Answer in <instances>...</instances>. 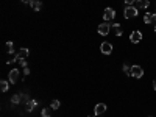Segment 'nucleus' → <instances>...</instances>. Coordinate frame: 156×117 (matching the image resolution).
Listing matches in <instances>:
<instances>
[{
  "mask_svg": "<svg viewBox=\"0 0 156 117\" xmlns=\"http://www.w3.org/2000/svg\"><path fill=\"white\" fill-rule=\"evenodd\" d=\"M100 50H102V53H105V55H109V53L112 52V44H109V42H103V44L100 45Z\"/></svg>",
  "mask_w": 156,
  "mask_h": 117,
  "instance_id": "6e6552de",
  "label": "nucleus"
},
{
  "mask_svg": "<svg viewBox=\"0 0 156 117\" xmlns=\"http://www.w3.org/2000/svg\"><path fill=\"white\" fill-rule=\"evenodd\" d=\"M24 75H30V69L28 67H24Z\"/></svg>",
  "mask_w": 156,
  "mask_h": 117,
  "instance_id": "5701e85b",
  "label": "nucleus"
},
{
  "mask_svg": "<svg viewBox=\"0 0 156 117\" xmlns=\"http://www.w3.org/2000/svg\"><path fill=\"white\" fill-rule=\"evenodd\" d=\"M105 111H106V105H105V103H98V105H95V108H94L95 114H103Z\"/></svg>",
  "mask_w": 156,
  "mask_h": 117,
  "instance_id": "9d476101",
  "label": "nucleus"
},
{
  "mask_svg": "<svg viewBox=\"0 0 156 117\" xmlns=\"http://www.w3.org/2000/svg\"><path fill=\"white\" fill-rule=\"evenodd\" d=\"M6 52H8V53H13V52H14V45H13L11 41L6 42Z\"/></svg>",
  "mask_w": 156,
  "mask_h": 117,
  "instance_id": "a211bd4d",
  "label": "nucleus"
},
{
  "mask_svg": "<svg viewBox=\"0 0 156 117\" xmlns=\"http://www.w3.org/2000/svg\"><path fill=\"white\" fill-rule=\"evenodd\" d=\"M19 64H21L22 67H27V61H25V59H21V61H19Z\"/></svg>",
  "mask_w": 156,
  "mask_h": 117,
  "instance_id": "4be33fe9",
  "label": "nucleus"
},
{
  "mask_svg": "<svg viewBox=\"0 0 156 117\" xmlns=\"http://www.w3.org/2000/svg\"><path fill=\"white\" fill-rule=\"evenodd\" d=\"M19 76H21V72H19L17 69H13L11 72H9V83H11V84L17 83L19 81Z\"/></svg>",
  "mask_w": 156,
  "mask_h": 117,
  "instance_id": "7ed1b4c3",
  "label": "nucleus"
},
{
  "mask_svg": "<svg viewBox=\"0 0 156 117\" xmlns=\"http://www.w3.org/2000/svg\"><path fill=\"white\" fill-rule=\"evenodd\" d=\"M125 5L127 6H134V0H125Z\"/></svg>",
  "mask_w": 156,
  "mask_h": 117,
  "instance_id": "412c9836",
  "label": "nucleus"
},
{
  "mask_svg": "<svg viewBox=\"0 0 156 117\" xmlns=\"http://www.w3.org/2000/svg\"><path fill=\"white\" fill-rule=\"evenodd\" d=\"M150 2L148 0H136V8L137 9H147Z\"/></svg>",
  "mask_w": 156,
  "mask_h": 117,
  "instance_id": "1a4fd4ad",
  "label": "nucleus"
},
{
  "mask_svg": "<svg viewBox=\"0 0 156 117\" xmlns=\"http://www.w3.org/2000/svg\"><path fill=\"white\" fill-rule=\"evenodd\" d=\"M111 31L114 33V36H122V27L119 25V23H114V25L111 27Z\"/></svg>",
  "mask_w": 156,
  "mask_h": 117,
  "instance_id": "9b49d317",
  "label": "nucleus"
},
{
  "mask_svg": "<svg viewBox=\"0 0 156 117\" xmlns=\"http://www.w3.org/2000/svg\"><path fill=\"white\" fill-rule=\"evenodd\" d=\"M21 2H22V3H27V5H31L33 0H21Z\"/></svg>",
  "mask_w": 156,
  "mask_h": 117,
  "instance_id": "b1692460",
  "label": "nucleus"
},
{
  "mask_svg": "<svg viewBox=\"0 0 156 117\" xmlns=\"http://www.w3.org/2000/svg\"><path fill=\"white\" fill-rule=\"evenodd\" d=\"M142 75H144V69H142L141 66H133L131 67V76H134V78H141Z\"/></svg>",
  "mask_w": 156,
  "mask_h": 117,
  "instance_id": "f03ea898",
  "label": "nucleus"
},
{
  "mask_svg": "<svg viewBox=\"0 0 156 117\" xmlns=\"http://www.w3.org/2000/svg\"><path fill=\"white\" fill-rule=\"evenodd\" d=\"M8 88H9V81H0V89H2V92H6L8 91Z\"/></svg>",
  "mask_w": 156,
  "mask_h": 117,
  "instance_id": "2eb2a0df",
  "label": "nucleus"
},
{
  "mask_svg": "<svg viewBox=\"0 0 156 117\" xmlns=\"http://www.w3.org/2000/svg\"><path fill=\"white\" fill-rule=\"evenodd\" d=\"M41 117H52V108H44L42 109Z\"/></svg>",
  "mask_w": 156,
  "mask_h": 117,
  "instance_id": "dca6fc26",
  "label": "nucleus"
},
{
  "mask_svg": "<svg viewBox=\"0 0 156 117\" xmlns=\"http://www.w3.org/2000/svg\"><path fill=\"white\" fill-rule=\"evenodd\" d=\"M123 16H125V19H134L137 16V8L136 6H127L123 11Z\"/></svg>",
  "mask_w": 156,
  "mask_h": 117,
  "instance_id": "f257e3e1",
  "label": "nucleus"
},
{
  "mask_svg": "<svg viewBox=\"0 0 156 117\" xmlns=\"http://www.w3.org/2000/svg\"><path fill=\"white\" fill-rule=\"evenodd\" d=\"M155 33H156V27H155Z\"/></svg>",
  "mask_w": 156,
  "mask_h": 117,
  "instance_id": "a878e982",
  "label": "nucleus"
},
{
  "mask_svg": "<svg viewBox=\"0 0 156 117\" xmlns=\"http://www.w3.org/2000/svg\"><path fill=\"white\" fill-rule=\"evenodd\" d=\"M52 109H59V100H53L52 105H50Z\"/></svg>",
  "mask_w": 156,
  "mask_h": 117,
  "instance_id": "6ab92c4d",
  "label": "nucleus"
},
{
  "mask_svg": "<svg viewBox=\"0 0 156 117\" xmlns=\"http://www.w3.org/2000/svg\"><path fill=\"white\" fill-rule=\"evenodd\" d=\"M131 67L133 66H128V64H123V72L127 73V75H131Z\"/></svg>",
  "mask_w": 156,
  "mask_h": 117,
  "instance_id": "aec40b11",
  "label": "nucleus"
},
{
  "mask_svg": "<svg viewBox=\"0 0 156 117\" xmlns=\"http://www.w3.org/2000/svg\"><path fill=\"white\" fill-rule=\"evenodd\" d=\"M28 55H30V50H28V49H21V50H19V53L14 56V61L19 62L21 59H25Z\"/></svg>",
  "mask_w": 156,
  "mask_h": 117,
  "instance_id": "20e7f679",
  "label": "nucleus"
},
{
  "mask_svg": "<svg viewBox=\"0 0 156 117\" xmlns=\"http://www.w3.org/2000/svg\"><path fill=\"white\" fill-rule=\"evenodd\" d=\"M22 100H24V97H22V94H16V95L11 97V103L13 105H17V103H21Z\"/></svg>",
  "mask_w": 156,
  "mask_h": 117,
  "instance_id": "4468645a",
  "label": "nucleus"
},
{
  "mask_svg": "<svg viewBox=\"0 0 156 117\" xmlns=\"http://www.w3.org/2000/svg\"><path fill=\"white\" fill-rule=\"evenodd\" d=\"M98 35H102V36H106V35H109V25L106 22H103V23H100V25H98Z\"/></svg>",
  "mask_w": 156,
  "mask_h": 117,
  "instance_id": "39448f33",
  "label": "nucleus"
},
{
  "mask_svg": "<svg viewBox=\"0 0 156 117\" xmlns=\"http://www.w3.org/2000/svg\"><path fill=\"white\" fill-rule=\"evenodd\" d=\"M144 22L145 23H151V22H153V14H148V13H147V14L144 16Z\"/></svg>",
  "mask_w": 156,
  "mask_h": 117,
  "instance_id": "f3484780",
  "label": "nucleus"
},
{
  "mask_svg": "<svg viewBox=\"0 0 156 117\" xmlns=\"http://www.w3.org/2000/svg\"><path fill=\"white\" fill-rule=\"evenodd\" d=\"M130 41L131 42H141L142 41V33L141 31H137V30H136V31H133L131 35H130Z\"/></svg>",
  "mask_w": 156,
  "mask_h": 117,
  "instance_id": "0eeeda50",
  "label": "nucleus"
},
{
  "mask_svg": "<svg viewBox=\"0 0 156 117\" xmlns=\"http://www.w3.org/2000/svg\"><path fill=\"white\" fill-rule=\"evenodd\" d=\"M153 89L156 91V78H155V81H153Z\"/></svg>",
  "mask_w": 156,
  "mask_h": 117,
  "instance_id": "393cba45",
  "label": "nucleus"
},
{
  "mask_svg": "<svg viewBox=\"0 0 156 117\" xmlns=\"http://www.w3.org/2000/svg\"><path fill=\"white\" fill-rule=\"evenodd\" d=\"M116 17V11L112 8H106L105 13H103V19L105 21H112Z\"/></svg>",
  "mask_w": 156,
  "mask_h": 117,
  "instance_id": "423d86ee",
  "label": "nucleus"
},
{
  "mask_svg": "<svg viewBox=\"0 0 156 117\" xmlns=\"http://www.w3.org/2000/svg\"><path fill=\"white\" fill-rule=\"evenodd\" d=\"M36 105H38L36 100H28V102H27V112H31L33 109L36 108Z\"/></svg>",
  "mask_w": 156,
  "mask_h": 117,
  "instance_id": "f8f14e48",
  "label": "nucleus"
},
{
  "mask_svg": "<svg viewBox=\"0 0 156 117\" xmlns=\"http://www.w3.org/2000/svg\"><path fill=\"white\" fill-rule=\"evenodd\" d=\"M31 8L35 9V11H41L42 2H41V0H33V2H31Z\"/></svg>",
  "mask_w": 156,
  "mask_h": 117,
  "instance_id": "ddd939ff",
  "label": "nucleus"
}]
</instances>
